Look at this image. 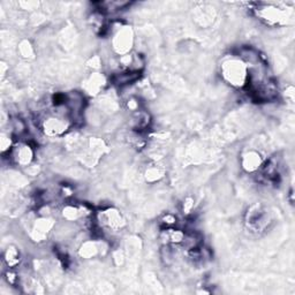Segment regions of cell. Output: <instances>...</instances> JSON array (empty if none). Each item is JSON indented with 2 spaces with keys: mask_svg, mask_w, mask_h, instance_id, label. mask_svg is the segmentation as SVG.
I'll use <instances>...</instances> for the list:
<instances>
[{
  "mask_svg": "<svg viewBox=\"0 0 295 295\" xmlns=\"http://www.w3.org/2000/svg\"><path fill=\"white\" fill-rule=\"evenodd\" d=\"M98 222L103 228L107 231L118 232L125 226V218L119 210L106 209L98 214Z\"/></svg>",
  "mask_w": 295,
  "mask_h": 295,
  "instance_id": "8992f818",
  "label": "cell"
},
{
  "mask_svg": "<svg viewBox=\"0 0 295 295\" xmlns=\"http://www.w3.org/2000/svg\"><path fill=\"white\" fill-rule=\"evenodd\" d=\"M133 46V31L129 27H121L113 35V49L120 55L128 54Z\"/></svg>",
  "mask_w": 295,
  "mask_h": 295,
  "instance_id": "52a82bcc",
  "label": "cell"
},
{
  "mask_svg": "<svg viewBox=\"0 0 295 295\" xmlns=\"http://www.w3.org/2000/svg\"><path fill=\"white\" fill-rule=\"evenodd\" d=\"M73 120L66 105L54 106L41 119V128L49 137H58L66 134L72 127Z\"/></svg>",
  "mask_w": 295,
  "mask_h": 295,
  "instance_id": "6da1fadb",
  "label": "cell"
},
{
  "mask_svg": "<svg viewBox=\"0 0 295 295\" xmlns=\"http://www.w3.org/2000/svg\"><path fill=\"white\" fill-rule=\"evenodd\" d=\"M84 208L80 205H67L63 210V216L68 222H77L86 217Z\"/></svg>",
  "mask_w": 295,
  "mask_h": 295,
  "instance_id": "30bf717a",
  "label": "cell"
},
{
  "mask_svg": "<svg viewBox=\"0 0 295 295\" xmlns=\"http://www.w3.org/2000/svg\"><path fill=\"white\" fill-rule=\"evenodd\" d=\"M0 146H2V151L3 153L5 152H9L11 149L13 148L14 144L12 143V140L9 136H6V135H2V140H0Z\"/></svg>",
  "mask_w": 295,
  "mask_h": 295,
  "instance_id": "e0dca14e",
  "label": "cell"
},
{
  "mask_svg": "<svg viewBox=\"0 0 295 295\" xmlns=\"http://www.w3.org/2000/svg\"><path fill=\"white\" fill-rule=\"evenodd\" d=\"M150 125V116L144 111H136L132 118V127L136 130L146 129Z\"/></svg>",
  "mask_w": 295,
  "mask_h": 295,
  "instance_id": "4fadbf2b",
  "label": "cell"
},
{
  "mask_svg": "<svg viewBox=\"0 0 295 295\" xmlns=\"http://www.w3.org/2000/svg\"><path fill=\"white\" fill-rule=\"evenodd\" d=\"M270 222L271 218L269 212L264 208H262L261 205H254L247 213L246 223L252 232H263L264 229L268 228Z\"/></svg>",
  "mask_w": 295,
  "mask_h": 295,
  "instance_id": "277c9868",
  "label": "cell"
},
{
  "mask_svg": "<svg viewBox=\"0 0 295 295\" xmlns=\"http://www.w3.org/2000/svg\"><path fill=\"white\" fill-rule=\"evenodd\" d=\"M20 52H21V55L23 58L32 57V54H34V50H32L29 42H27V41L22 42L21 45H20Z\"/></svg>",
  "mask_w": 295,
  "mask_h": 295,
  "instance_id": "2e32d148",
  "label": "cell"
},
{
  "mask_svg": "<svg viewBox=\"0 0 295 295\" xmlns=\"http://www.w3.org/2000/svg\"><path fill=\"white\" fill-rule=\"evenodd\" d=\"M11 161L17 166L27 167L30 166L34 161L35 151L28 142H18L14 144L11 151L8 152Z\"/></svg>",
  "mask_w": 295,
  "mask_h": 295,
  "instance_id": "5b68a950",
  "label": "cell"
},
{
  "mask_svg": "<svg viewBox=\"0 0 295 295\" xmlns=\"http://www.w3.org/2000/svg\"><path fill=\"white\" fill-rule=\"evenodd\" d=\"M4 261L9 269H14L20 264L21 254L15 246H9L4 254Z\"/></svg>",
  "mask_w": 295,
  "mask_h": 295,
  "instance_id": "8fae6325",
  "label": "cell"
},
{
  "mask_svg": "<svg viewBox=\"0 0 295 295\" xmlns=\"http://www.w3.org/2000/svg\"><path fill=\"white\" fill-rule=\"evenodd\" d=\"M7 279V282L8 284H11V285H15L17 282H18V277H17V274L16 273H14L13 271H7L6 272V277H5Z\"/></svg>",
  "mask_w": 295,
  "mask_h": 295,
  "instance_id": "ac0fdd59",
  "label": "cell"
},
{
  "mask_svg": "<svg viewBox=\"0 0 295 295\" xmlns=\"http://www.w3.org/2000/svg\"><path fill=\"white\" fill-rule=\"evenodd\" d=\"M52 225L50 224L48 219H43V221H36L34 227H32V238L36 239V241L43 240L45 237H48V234L51 229Z\"/></svg>",
  "mask_w": 295,
  "mask_h": 295,
  "instance_id": "7c38bea8",
  "label": "cell"
},
{
  "mask_svg": "<svg viewBox=\"0 0 295 295\" xmlns=\"http://www.w3.org/2000/svg\"><path fill=\"white\" fill-rule=\"evenodd\" d=\"M106 84V78L103 74L92 73L83 84L84 90L90 96H96L103 91Z\"/></svg>",
  "mask_w": 295,
  "mask_h": 295,
  "instance_id": "ba28073f",
  "label": "cell"
},
{
  "mask_svg": "<svg viewBox=\"0 0 295 295\" xmlns=\"http://www.w3.org/2000/svg\"><path fill=\"white\" fill-rule=\"evenodd\" d=\"M221 75L224 81L233 88H245L249 82V69L239 55H229L223 59Z\"/></svg>",
  "mask_w": 295,
  "mask_h": 295,
  "instance_id": "7a4b0ae2",
  "label": "cell"
},
{
  "mask_svg": "<svg viewBox=\"0 0 295 295\" xmlns=\"http://www.w3.org/2000/svg\"><path fill=\"white\" fill-rule=\"evenodd\" d=\"M262 166V157L261 154L254 151V150H250V151L246 152L242 156V167L245 168L247 172H256L257 170H260V167Z\"/></svg>",
  "mask_w": 295,
  "mask_h": 295,
  "instance_id": "9c48e42d",
  "label": "cell"
},
{
  "mask_svg": "<svg viewBox=\"0 0 295 295\" xmlns=\"http://www.w3.org/2000/svg\"><path fill=\"white\" fill-rule=\"evenodd\" d=\"M101 248L98 247V243L95 241H87L82 243L81 248H80L78 254L84 259H92V257L97 256L100 254Z\"/></svg>",
  "mask_w": 295,
  "mask_h": 295,
  "instance_id": "5bb4252c",
  "label": "cell"
},
{
  "mask_svg": "<svg viewBox=\"0 0 295 295\" xmlns=\"http://www.w3.org/2000/svg\"><path fill=\"white\" fill-rule=\"evenodd\" d=\"M146 176L149 181H156L158 179H161V178L163 176V171L159 167L154 166V167L149 168L146 173Z\"/></svg>",
  "mask_w": 295,
  "mask_h": 295,
  "instance_id": "9a60e30c",
  "label": "cell"
},
{
  "mask_svg": "<svg viewBox=\"0 0 295 295\" xmlns=\"http://www.w3.org/2000/svg\"><path fill=\"white\" fill-rule=\"evenodd\" d=\"M254 11L260 20L272 27L286 25V21L291 18V14L286 11V8L273 4H261Z\"/></svg>",
  "mask_w": 295,
  "mask_h": 295,
  "instance_id": "3957f363",
  "label": "cell"
}]
</instances>
